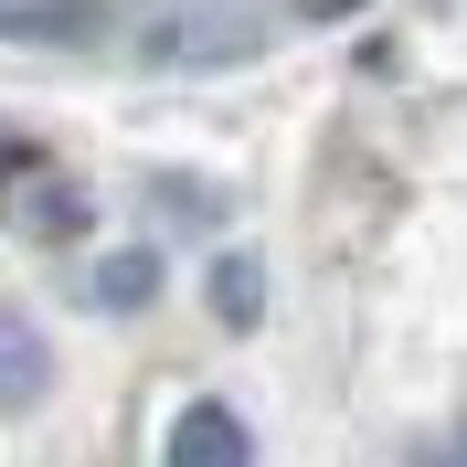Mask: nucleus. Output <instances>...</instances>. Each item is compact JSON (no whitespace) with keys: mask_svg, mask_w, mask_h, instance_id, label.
Instances as JSON below:
<instances>
[{"mask_svg":"<svg viewBox=\"0 0 467 467\" xmlns=\"http://www.w3.org/2000/svg\"><path fill=\"white\" fill-rule=\"evenodd\" d=\"M171 467H255V446H244V425H234L223 404H181V425H171Z\"/></svg>","mask_w":467,"mask_h":467,"instance_id":"f257e3e1","label":"nucleus"},{"mask_svg":"<svg viewBox=\"0 0 467 467\" xmlns=\"http://www.w3.org/2000/svg\"><path fill=\"white\" fill-rule=\"evenodd\" d=\"M43 382H54V361H43L32 319H22V308H0V404H11V414L43 404Z\"/></svg>","mask_w":467,"mask_h":467,"instance_id":"f03ea898","label":"nucleus"},{"mask_svg":"<svg viewBox=\"0 0 467 467\" xmlns=\"http://www.w3.org/2000/svg\"><path fill=\"white\" fill-rule=\"evenodd\" d=\"M213 297H223V319L244 329V319H255V297H265V287H255V265H223V276H213Z\"/></svg>","mask_w":467,"mask_h":467,"instance_id":"7ed1b4c3","label":"nucleus"},{"mask_svg":"<svg viewBox=\"0 0 467 467\" xmlns=\"http://www.w3.org/2000/svg\"><path fill=\"white\" fill-rule=\"evenodd\" d=\"M11 171H32V149L11 139V128H0V181H11Z\"/></svg>","mask_w":467,"mask_h":467,"instance_id":"20e7f679","label":"nucleus"},{"mask_svg":"<svg viewBox=\"0 0 467 467\" xmlns=\"http://www.w3.org/2000/svg\"><path fill=\"white\" fill-rule=\"evenodd\" d=\"M308 11H319V22H329V11H361V0H308Z\"/></svg>","mask_w":467,"mask_h":467,"instance_id":"39448f33","label":"nucleus"},{"mask_svg":"<svg viewBox=\"0 0 467 467\" xmlns=\"http://www.w3.org/2000/svg\"><path fill=\"white\" fill-rule=\"evenodd\" d=\"M446 467H467V446H457V457H446Z\"/></svg>","mask_w":467,"mask_h":467,"instance_id":"423d86ee","label":"nucleus"}]
</instances>
